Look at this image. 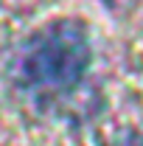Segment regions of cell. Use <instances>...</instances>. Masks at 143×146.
<instances>
[{"label":"cell","instance_id":"1","mask_svg":"<svg viewBox=\"0 0 143 146\" xmlns=\"http://www.w3.org/2000/svg\"><path fill=\"white\" fill-rule=\"evenodd\" d=\"M90 39L87 31L73 23L59 20L28 36L14 59L17 84L25 90L62 93L73 90L90 68Z\"/></svg>","mask_w":143,"mask_h":146},{"label":"cell","instance_id":"2","mask_svg":"<svg viewBox=\"0 0 143 146\" xmlns=\"http://www.w3.org/2000/svg\"><path fill=\"white\" fill-rule=\"evenodd\" d=\"M109 146H143V135L140 132H124V135H118Z\"/></svg>","mask_w":143,"mask_h":146}]
</instances>
